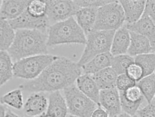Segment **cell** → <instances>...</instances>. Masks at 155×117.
<instances>
[{"label": "cell", "instance_id": "obj_1", "mask_svg": "<svg viewBox=\"0 0 155 117\" xmlns=\"http://www.w3.org/2000/svg\"><path fill=\"white\" fill-rule=\"evenodd\" d=\"M82 74L81 67L78 63L59 57L38 77L21 84L19 88L34 93L59 91L74 84Z\"/></svg>", "mask_w": 155, "mask_h": 117}, {"label": "cell", "instance_id": "obj_2", "mask_svg": "<svg viewBox=\"0 0 155 117\" xmlns=\"http://www.w3.org/2000/svg\"><path fill=\"white\" fill-rule=\"evenodd\" d=\"M47 33L36 29H17L15 40L7 52L14 62L21 59L46 54Z\"/></svg>", "mask_w": 155, "mask_h": 117}, {"label": "cell", "instance_id": "obj_3", "mask_svg": "<svg viewBox=\"0 0 155 117\" xmlns=\"http://www.w3.org/2000/svg\"><path fill=\"white\" fill-rule=\"evenodd\" d=\"M84 33L73 17L49 26L47 31L48 46L77 43L86 44Z\"/></svg>", "mask_w": 155, "mask_h": 117}, {"label": "cell", "instance_id": "obj_4", "mask_svg": "<svg viewBox=\"0 0 155 117\" xmlns=\"http://www.w3.org/2000/svg\"><path fill=\"white\" fill-rule=\"evenodd\" d=\"M115 30H93L86 36L84 49L78 65L81 67L94 57L110 51Z\"/></svg>", "mask_w": 155, "mask_h": 117}, {"label": "cell", "instance_id": "obj_5", "mask_svg": "<svg viewBox=\"0 0 155 117\" xmlns=\"http://www.w3.org/2000/svg\"><path fill=\"white\" fill-rule=\"evenodd\" d=\"M58 57L46 54L21 59L14 63V76L30 80L35 79Z\"/></svg>", "mask_w": 155, "mask_h": 117}, {"label": "cell", "instance_id": "obj_6", "mask_svg": "<svg viewBox=\"0 0 155 117\" xmlns=\"http://www.w3.org/2000/svg\"><path fill=\"white\" fill-rule=\"evenodd\" d=\"M125 21L124 12L119 1H112L99 8L94 30H117Z\"/></svg>", "mask_w": 155, "mask_h": 117}, {"label": "cell", "instance_id": "obj_7", "mask_svg": "<svg viewBox=\"0 0 155 117\" xmlns=\"http://www.w3.org/2000/svg\"><path fill=\"white\" fill-rule=\"evenodd\" d=\"M64 93L69 114L91 117L94 111L100 106L82 93L75 84L64 89Z\"/></svg>", "mask_w": 155, "mask_h": 117}, {"label": "cell", "instance_id": "obj_8", "mask_svg": "<svg viewBox=\"0 0 155 117\" xmlns=\"http://www.w3.org/2000/svg\"><path fill=\"white\" fill-rule=\"evenodd\" d=\"M45 1L47 4V16L51 25L73 17L80 9L74 1Z\"/></svg>", "mask_w": 155, "mask_h": 117}, {"label": "cell", "instance_id": "obj_9", "mask_svg": "<svg viewBox=\"0 0 155 117\" xmlns=\"http://www.w3.org/2000/svg\"><path fill=\"white\" fill-rule=\"evenodd\" d=\"M14 29H36L47 33L50 26L47 16L36 18L29 14L26 9L18 18L8 21Z\"/></svg>", "mask_w": 155, "mask_h": 117}, {"label": "cell", "instance_id": "obj_10", "mask_svg": "<svg viewBox=\"0 0 155 117\" xmlns=\"http://www.w3.org/2000/svg\"><path fill=\"white\" fill-rule=\"evenodd\" d=\"M119 91L122 111L130 115H136L144 98L140 88L136 85Z\"/></svg>", "mask_w": 155, "mask_h": 117}, {"label": "cell", "instance_id": "obj_11", "mask_svg": "<svg viewBox=\"0 0 155 117\" xmlns=\"http://www.w3.org/2000/svg\"><path fill=\"white\" fill-rule=\"evenodd\" d=\"M100 104L109 117H117L121 113L120 94L116 87L100 90Z\"/></svg>", "mask_w": 155, "mask_h": 117}, {"label": "cell", "instance_id": "obj_12", "mask_svg": "<svg viewBox=\"0 0 155 117\" xmlns=\"http://www.w3.org/2000/svg\"><path fill=\"white\" fill-rule=\"evenodd\" d=\"M125 26L130 31L138 33L147 38L152 48V53H155V24L149 15L143 13L136 22L127 23Z\"/></svg>", "mask_w": 155, "mask_h": 117}, {"label": "cell", "instance_id": "obj_13", "mask_svg": "<svg viewBox=\"0 0 155 117\" xmlns=\"http://www.w3.org/2000/svg\"><path fill=\"white\" fill-rule=\"evenodd\" d=\"M31 1H1V20L11 21L20 16L26 10Z\"/></svg>", "mask_w": 155, "mask_h": 117}, {"label": "cell", "instance_id": "obj_14", "mask_svg": "<svg viewBox=\"0 0 155 117\" xmlns=\"http://www.w3.org/2000/svg\"><path fill=\"white\" fill-rule=\"evenodd\" d=\"M130 42V31L125 25H124L115 31L111 43L110 53L113 57L125 54L129 49Z\"/></svg>", "mask_w": 155, "mask_h": 117}, {"label": "cell", "instance_id": "obj_15", "mask_svg": "<svg viewBox=\"0 0 155 117\" xmlns=\"http://www.w3.org/2000/svg\"><path fill=\"white\" fill-rule=\"evenodd\" d=\"M48 101L41 92L32 94L26 100L24 105V112L26 115L36 116L45 113L47 110Z\"/></svg>", "mask_w": 155, "mask_h": 117}, {"label": "cell", "instance_id": "obj_16", "mask_svg": "<svg viewBox=\"0 0 155 117\" xmlns=\"http://www.w3.org/2000/svg\"><path fill=\"white\" fill-rule=\"evenodd\" d=\"M76 86L82 93L100 106V89L91 75L82 74L77 79Z\"/></svg>", "mask_w": 155, "mask_h": 117}, {"label": "cell", "instance_id": "obj_17", "mask_svg": "<svg viewBox=\"0 0 155 117\" xmlns=\"http://www.w3.org/2000/svg\"><path fill=\"white\" fill-rule=\"evenodd\" d=\"M119 2L123 8L127 23H135L143 15L146 1H120Z\"/></svg>", "mask_w": 155, "mask_h": 117}, {"label": "cell", "instance_id": "obj_18", "mask_svg": "<svg viewBox=\"0 0 155 117\" xmlns=\"http://www.w3.org/2000/svg\"><path fill=\"white\" fill-rule=\"evenodd\" d=\"M68 108L64 98L59 91L51 92L48 96L46 115L52 117H66Z\"/></svg>", "mask_w": 155, "mask_h": 117}, {"label": "cell", "instance_id": "obj_19", "mask_svg": "<svg viewBox=\"0 0 155 117\" xmlns=\"http://www.w3.org/2000/svg\"><path fill=\"white\" fill-rule=\"evenodd\" d=\"M98 10L97 8H82L79 9L75 15L76 21L86 36L94 30Z\"/></svg>", "mask_w": 155, "mask_h": 117}, {"label": "cell", "instance_id": "obj_20", "mask_svg": "<svg viewBox=\"0 0 155 117\" xmlns=\"http://www.w3.org/2000/svg\"><path fill=\"white\" fill-rule=\"evenodd\" d=\"M113 57L110 52L96 56L81 67L82 74L93 75L103 69L111 67Z\"/></svg>", "mask_w": 155, "mask_h": 117}, {"label": "cell", "instance_id": "obj_21", "mask_svg": "<svg viewBox=\"0 0 155 117\" xmlns=\"http://www.w3.org/2000/svg\"><path fill=\"white\" fill-rule=\"evenodd\" d=\"M130 44L127 54L131 57L152 53L150 43L146 37L136 33L130 31Z\"/></svg>", "mask_w": 155, "mask_h": 117}, {"label": "cell", "instance_id": "obj_22", "mask_svg": "<svg viewBox=\"0 0 155 117\" xmlns=\"http://www.w3.org/2000/svg\"><path fill=\"white\" fill-rule=\"evenodd\" d=\"M100 90L115 88L117 74L109 67L91 75Z\"/></svg>", "mask_w": 155, "mask_h": 117}, {"label": "cell", "instance_id": "obj_23", "mask_svg": "<svg viewBox=\"0 0 155 117\" xmlns=\"http://www.w3.org/2000/svg\"><path fill=\"white\" fill-rule=\"evenodd\" d=\"M11 56L6 51L0 52V83L5 85L14 76V64Z\"/></svg>", "mask_w": 155, "mask_h": 117}, {"label": "cell", "instance_id": "obj_24", "mask_svg": "<svg viewBox=\"0 0 155 117\" xmlns=\"http://www.w3.org/2000/svg\"><path fill=\"white\" fill-rule=\"evenodd\" d=\"M16 32L8 21H0V49L8 51L15 40Z\"/></svg>", "mask_w": 155, "mask_h": 117}, {"label": "cell", "instance_id": "obj_25", "mask_svg": "<svg viewBox=\"0 0 155 117\" xmlns=\"http://www.w3.org/2000/svg\"><path fill=\"white\" fill-rule=\"evenodd\" d=\"M144 97L148 103L151 102L155 95V73H153L137 82Z\"/></svg>", "mask_w": 155, "mask_h": 117}, {"label": "cell", "instance_id": "obj_26", "mask_svg": "<svg viewBox=\"0 0 155 117\" xmlns=\"http://www.w3.org/2000/svg\"><path fill=\"white\" fill-rule=\"evenodd\" d=\"M22 91L19 88L4 95L1 98V104L7 105L16 109H21L24 106Z\"/></svg>", "mask_w": 155, "mask_h": 117}, {"label": "cell", "instance_id": "obj_27", "mask_svg": "<svg viewBox=\"0 0 155 117\" xmlns=\"http://www.w3.org/2000/svg\"><path fill=\"white\" fill-rule=\"evenodd\" d=\"M134 62L142 68L144 77L153 73L155 70V53H149L136 56Z\"/></svg>", "mask_w": 155, "mask_h": 117}, {"label": "cell", "instance_id": "obj_28", "mask_svg": "<svg viewBox=\"0 0 155 117\" xmlns=\"http://www.w3.org/2000/svg\"><path fill=\"white\" fill-rule=\"evenodd\" d=\"M134 62V58L128 54L114 56L111 62V67L117 75L126 73L127 69L130 65Z\"/></svg>", "mask_w": 155, "mask_h": 117}, {"label": "cell", "instance_id": "obj_29", "mask_svg": "<svg viewBox=\"0 0 155 117\" xmlns=\"http://www.w3.org/2000/svg\"><path fill=\"white\" fill-rule=\"evenodd\" d=\"M47 9L45 1L32 0L30 1L26 10L32 16L40 18L47 16Z\"/></svg>", "mask_w": 155, "mask_h": 117}, {"label": "cell", "instance_id": "obj_30", "mask_svg": "<svg viewBox=\"0 0 155 117\" xmlns=\"http://www.w3.org/2000/svg\"><path fill=\"white\" fill-rule=\"evenodd\" d=\"M137 82L133 80L126 73L117 76L116 87L119 91H124L127 89L136 85Z\"/></svg>", "mask_w": 155, "mask_h": 117}, {"label": "cell", "instance_id": "obj_31", "mask_svg": "<svg viewBox=\"0 0 155 117\" xmlns=\"http://www.w3.org/2000/svg\"><path fill=\"white\" fill-rule=\"evenodd\" d=\"M126 73L133 80L137 82L144 77L142 68L137 63H132L127 69Z\"/></svg>", "mask_w": 155, "mask_h": 117}, {"label": "cell", "instance_id": "obj_32", "mask_svg": "<svg viewBox=\"0 0 155 117\" xmlns=\"http://www.w3.org/2000/svg\"><path fill=\"white\" fill-rule=\"evenodd\" d=\"M112 1H74L79 9L84 8H99L111 2Z\"/></svg>", "mask_w": 155, "mask_h": 117}, {"label": "cell", "instance_id": "obj_33", "mask_svg": "<svg viewBox=\"0 0 155 117\" xmlns=\"http://www.w3.org/2000/svg\"><path fill=\"white\" fill-rule=\"evenodd\" d=\"M139 117H155V101L148 103L147 105L138 110L137 113Z\"/></svg>", "mask_w": 155, "mask_h": 117}, {"label": "cell", "instance_id": "obj_34", "mask_svg": "<svg viewBox=\"0 0 155 117\" xmlns=\"http://www.w3.org/2000/svg\"><path fill=\"white\" fill-rule=\"evenodd\" d=\"M144 14L149 15L155 24V1H147Z\"/></svg>", "mask_w": 155, "mask_h": 117}, {"label": "cell", "instance_id": "obj_35", "mask_svg": "<svg viewBox=\"0 0 155 117\" xmlns=\"http://www.w3.org/2000/svg\"><path fill=\"white\" fill-rule=\"evenodd\" d=\"M91 117H109V116L104 109L99 106L94 111Z\"/></svg>", "mask_w": 155, "mask_h": 117}, {"label": "cell", "instance_id": "obj_36", "mask_svg": "<svg viewBox=\"0 0 155 117\" xmlns=\"http://www.w3.org/2000/svg\"><path fill=\"white\" fill-rule=\"evenodd\" d=\"M7 111L8 110L3 105L1 104L0 107V117H6Z\"/></svg>", "mask_w": 155, "mask_h": 117}, {"label": "cell", "instance_id": "obj_37", "mask_svg": "<svg viewBox=\"0 0 155 117\" xmlns=\"http://www.w3.org/2000/svg\"><path fill=\"white\" fill-rule=\"evenodd\" d=\"M6 117H20L15 112L8 109L6 114Z\"/></svg>", "mask_w": 155, "mask_h": 117}, {"label": "cell", "instance_id": "obj_38", "mask_svg": "<svg viewBox=\"0 0 155 117\" xmlns=\"http://www.w3.org/2000/svg\"><path fill=\"white\" fill-rule=\"evenodd\" d=\"M117 117H138V116L136 115H135L134 116L130 115H129L123 112L122 113H121L120 115H119Z\"/></svg>", "mask_w": 155, "mask_h": 117}, {"label": "cell", "instance_id": "obj_39", "mask_svg": "<svg viewBox=\"0 0 155 117\" xmlns=\"http://www.w3.org/2000/svg\"><path fill=\"white\" fill-rule=\"evenodd\" d=\"M45 115V113L43 114L40 115L36 116H29L26 115L24 117H44Z\"/></svg>", "mask_w": 155, "mask_h": 117}, {"label": "cell", "instance_id": "obj_40", "mask_svg": "<svg viewBox=\"0 0 155 117\" xmlns=\"http://www.w3.org/2000/svg\"><path fill=\"white\" fill-rule=\"evenodd\" d=\"M66 117H79L76 116H74V115H73L69 114V115H68Z\"/></svg>", "mask_w": 155, "mask_h": 117}, {"label": "cell", "instance_id": "obj_41", "mask_svg": "<svg viewBox=\"0 0 155 117\" xmlns=\"http://www.w3.org/2000/svg\"><path fill=\"white\" fill-rule=\"evenodd\" d=\"M44 117H52L50 116L46 115V114H45V116Z\"/></svg>", "mask_w": 155, "mask_h": 117}, {"label": "cell", "instance_id": "obj_42", "mask_svg": "<svg viewBox=\"0 0 155 117\" xmlns=\"http://www.w3.org/2000/svg\"></svg>", "mask_w": 155, "mask_h": 117}, {"label": "cell", "instance_id": "obj_43", "mask_svg": "<svg viewBox=\"0 0 155 117\" xmlns=\"http://www.w3.org/2000/svg\"><path fill=\"white\" fill-rule=\"evenodd\" d=\"M154 72H155V71H154Z\"/></svg>", "mask_w": 155, "mask_h": 117}, {"label": "cell", "instance_id": "obj_44", "mask_svg": "<svg viewBox=\"0 0 155 117\" xmlns=\"http://www.w3.org/2000/svg\"></svg>", "mask_w": 155, "mask_h": 117}]
</instances>
